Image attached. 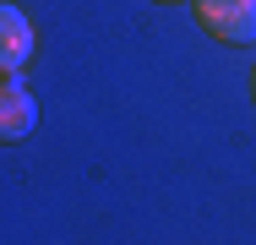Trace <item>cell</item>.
Returning <instances> with one entry per match:
<instances>
[{"label": "cell", "mask_w": 256, "mask_h": 245, "mask_svg": "<svg viewBox=\"0 0 256 245\" xmlns=\"http://www.w3.org/2000/svg\"><path fill=\"white\" fill-rule=\"evenodd\" d=\"M158 6H180V0H158Z\"/></svg>", "instance_id": "5b68a950"}, {"label": "cell", "mask_w": 256, "mask_h": 245, "mask_svg": "<svg viewBox=\"0 0 256 245\" xmlns=\"http://www.w3.org/2000/svg\"><path fill=\"white\" fill-rule=\"evenodd\" d=\"M251 98H256V71H251Z\"/></svg>", "instance_id": "277c9868"}, {"label": "cell", "mask_w": 256, "mask_h": 245, "mask_svg": "<svg viewBox=\"0 0 256 245\" xmlns=\"http://www.w3.org/2000/svg\"><path fill=\"white\" fill-rule=\"evenodd\" d=\"M38 126V98L22 76H0V142H22Z\"/></svg>", "instance_id": "3957f363"}, {"label": "cell", "mask_w": 256, "mask_h": 245, "mask_svg": "<svg viewBox=\"0 0 256 245\" xmlns=\"http://www.w3.org/2000/svg\"><path fill=\"white\" fill-rule=\"evenodd\" d=\"M218 44H256V0H191Z\"/></svg>", "instance_id": "6da1fadb"}, {"label": "cell", "mask_w": 256, "mask_h": 245, "mask_svg": "<svg viewBox=\"0 0 256 245\" xmlns=\"http://www.w3.org/2000/svg\"><path fill=\"white\" fill-rule=\"evenodd\" d=\"M33 49H38V33H33L28 11H16V6L0 0V76H22L28 60H33Z\"/></svg>", "instance_id": "7a4b0ae2"}]
</instances>
